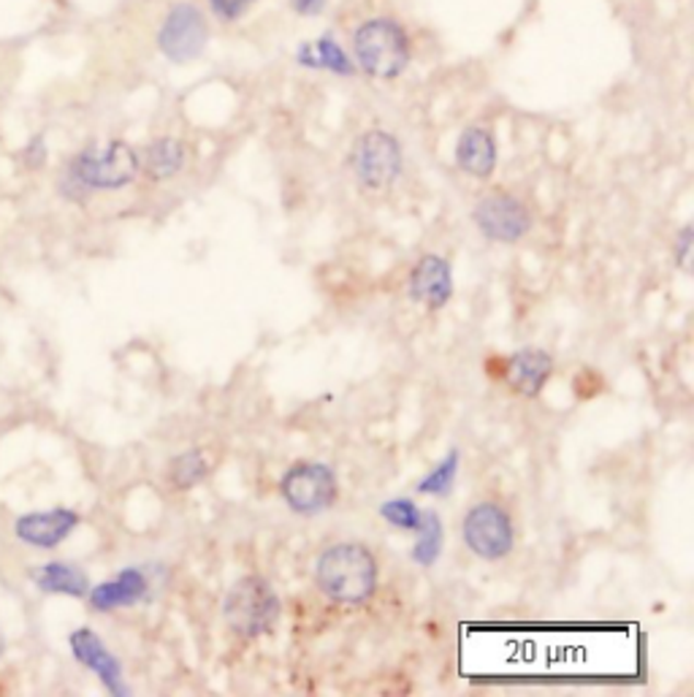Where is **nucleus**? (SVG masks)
Listing matches in <instances>:
<instances>
[{"mask_svg":"<svg viewBox=\"0 0 694 697\" xmlns=\"http://www.w3.org/2000/svg\"><path fill=\"white\" fill-rule=\"evenodd\" d=\"M380 565L369 545L340 541L324 548L315 562V587L334 605L361 609L377 594Z\"/></svg>","mask_w":694,"mask_h":697,"instance_id":"1","label":"nucleus"},{"mask_svg":"<svg viewBox=\"0 0 694 697\" xmlns=\"http://www.w3.org/2000/svg\"><path fill=\"white\" fill-rule=\"evenodd\" d=\"M139 177V153L131 144L106 142L84 147L77 157H71L63 177V190L69 199L95 193V190H122L137 182Z\"/></svg>","mask_w":694,"mask_h":697,"instance_id":"2","label":"nucleus"},{"mask_svg":"<svg viewBox=\"0 0 694 697\" xmlns=\"http://www.w3.org/2000/svg\"><path fill=\"white\" fill-rule=\"evenodd\" d=\"M282 605L272 583L263 576H242L228 589L223 603L225 627L242 640H258L278 627Z\"/></svg>","mask_w":694,"mask_h":697,"instance_id":"3","label":"nucleus"},{"mask_svg":"<svg viewBox=\"0 0 694 697\" xmlns=\"http://www.w3.org/2000/svg\"><path fill=\"white\" fill-rule=\"evenodd\" d=\"M355 63L375 79H397L410 66V38L399 22L375 16L355 27Z\"/></svg>","mask_w":694,"mask_h":697,"instance_id":"4","label":"nucleus"},{"mask_svg":"<svg viewBox=\"0 0 694 697\" xmlns=\"http://www.w3.org/2000/svg\"><path fill=\"white\" fill-rule=\"evenodd\" d=\"M350 168H353L355 182L366 193H386L397 185L404 168V153L402 144L393 133L383 131V128H372V131L361 133L350 153Z\"/></svg>","mask_w":694,"mask_h":697,"instance_id":"5","label":"nucleus"},{"mask_svg":"<svg viewBox=\"0 0 694 697\" xmlns=\"http://www.w3.org/2000/svg\"><path fill=\"white\" fill-rule=\"evenodd\" d=\"M280 497L293 513L313 519L340 503V481L329 464L296 462L282 472Z\"/></svg>","mask_w":694,"mask_h":697,"instance_id":"6","label":"nucleus"},{"mask_svg":"<svg viewBox=\"0 0 694 697\" xmlns=\"http://www.w3.org/2000/svg\"><path fill=\"white\" fill-rule=\"evenodd\" d=\"M472 223H475L478 232L486 236L489 241H496V245H518V241L527 239L529 232H532L534 217L527 201L518 199L510 190L494 188L475 201V206H472Z\"/></svg>","mask_w":694,"mask_h":697,"instance_id":"7","label":"nucleus"},{"mask_svg":"<svg viewBox=\"0 0 694 697\" xmlns=\"http://www.w3.org/2000/svg\"><path fill=\"white\" fill-rule=\"evenodd\" d=\"M461 541L483 562H499L516 548V524L499 503H475L461 521Z\"/></svg>","mask_w":694,"mask_h":697,"instance_id":"8","label":"nucleus"},{"mask_svg":"<svg viewBox=\"0 0 694 697\" xmlns=\"http://www.w3.org/2000/svg\"><path fill=\"white\" fill-rule=\"evenodd\" d=\"M207 42L209 25L199 5L177 3L168 9L161 31H157V49L172 63H190V60L201 58L207 49Z\"/></svg>","mask_w":694,"mask_h":697,"instance_id":"9","label":"nucleus"},{"mask_svg":"<svg viewBox=\"0 0 694 697\" xmlns=\"http://www.w3.org/2000/svg\"><path fill=\"white\" fill-rule=\"evenodd\" d=\"M499 369H491L496 380L510 393L524 399H534L543 393L549 380L554 378V358L543 347H521L518 353L499 358Z\"/></svg>","mask_w":694,"mask_h":697,"instance_id":"10","label":"nucleus"},{"mask_svg":"<svg viewBox=\"0 0 694 697\" xmlns=\"http://www.w3.org/2000/svg\"><path fill=\"white\" fill-rule=\"evenodd\" d=\"M71 654L79 665L87 668L90 673L98 676V682L104 684V689L115 697H128L131 687L126 682V673H122V662L117 660L109 651V646L104 643L98 633H93L90 627H79L69 635Z\"/></svg>","mask_w":694,"mask_h":697,"instance_id":"11","label":"nucleus"},{"mask_svg":"<svg viewBox=\"0 0 694 697\" xmlns=\"http://www.w3.org/2000/svg\"><path fill=\"white\" fill-rule=\"evenodd\" d=\"M408 296L428 312H439L454 299V269L437 252H423L408 274Z\"/></svg>","mask_w":694,"mask_h":697,"instance_id":"12","label":"nucleus"},{"mask_svg":"<svg viewBox=\"0 0 694 697\" xmlns=\"http://www.w3.org/2000/svg\"><path fill=\"white\" fill-rule=\"evenodd\" d=\"M79 513L69 508H52V510H36V513H25L14 521L16 541L33 545V548L52 551L58 548L66 537L79 527Z\"/></svg>","mask_w":694,"mask_h":697,"instance_id":"13","label":"nucleus"},{"mask_svg":"<svg viewBox=\"0 0 694 697\" xmlns=\"http://www.w3.org/2000/svg\"><path fill=\"white\" fill-rule=\"evenodd\" d=\"M150 594V578L141 567H126L109 581L90 587L87 603L95 614H111L120 609H133Z\"/></svg>","mask_w":694,"mask_h":697,"instance_id":"14","label":"nucleus"},{"mask_svg":"<svg viewBox=\"0 0 694 697\" xmlns=\"http://www.w3.org/2000/svg\"><path fill=\"white\" fill-rule=\"evenodd\" d=\"M456 166L475 179H489L496 172V139L489 128L467 126L456 142Z\"/></svg>","mask_w":694,"mask_h":697,"instance_id":"15","label":"nucleus"},{"mask_svg":"<svg viewBox=\"0 0 694 697\" xmlns=\"http://www.w3.org/2000/svg\"><path fill=\"white\" fill-rule=\"evenodd\" d=\"M31 578L44 594H63V598L82 600L90 592L87 572L79 565H73V562H44V565L33 567Z\"/></svg>","mask_w":694,"mask_h":697,"instance_id":"16","label":"nucleus"},{"mask_svg":"<svg viewBox=\"0 0 694 697\" xmlns=\"http://www.w3.org/2000/svg\"><path fill=\"white\" fill-rule=\"evenodd\" d=\"M188 163V150L179 139L163 137L146 144L139 153V174H144L152 182H166L174 179Z\"/></svg>","mask_w":694,"mask_h":697,"instance_id":"17","label":"nucleus"},{"mask_svg":"<svg viewBox=\"0 0 694 697\" xmlns=\"http://www.w3.org/2000/svg\"><path fill=\"white\" fill-rule=\"evenodd\" d=\"M217 466V459L204 446L188 448L179 457H174L166 466V486L172 492H190V488L201 486L212 470Z\"/></svg>","mask_w":694,"mask_h":697,"instance_id":"18","label":"nucleus"},{"mask_svg":"<svg viewBox=\"0 0 694 697\" xmlns=\"http://www.w3.org/2000/svg\"><path fill=\"white\" fill-rule=\"evenodd\" d=\"M415 535H417L415 545L413 551H410L415 565L421 567L437 565L439 554H443V543H445V527L437 510H421V524H417Z\"/></svg>","mask_w":694,"mask_h":697,"instance_id":"19","label":"nucleus"},{"mask_svg":"<svg viewBox=\"0 0 694 697\" xmlns=\"http://www.w3.org/2000/svg\"><path fill=\"white\" fill-rule=\"evenodd\" d=\"M456 475H459V451L450 448L443 462L434 466L426 477L417 481L415 492L428 494V497H448L456 486Z\"/></svg>","mask_w":694,"mask_h":697,"instance_id":"20","label":"nucleus"},{"mask_svg":"<svg viewBox=\"0 0 694 697\" xmlns=\"http://www.w3.org/2000/svg\"><path fill=\"white\" fill-rule=\"evenodd\" d=\"M315 49V60H318V71L326 69L337 76H353L355 66L350 60V55L345 52L340 42L334 36H320L318 42L313 44Z\"/></svg>","mask_w":694,"mask_h":697,"instance_id":"21","label":"nucleus"},{"mask_svg":"<svg viewBox=\"0 0 694 697\" xmlns=\"http://www.w3.org/2000/svg\"><path fill=\"white\" fill-rule=\"evenodd\" d=\"M380 516L402 532H415L421 524V508L410 497H393L380 505Z\"/></svg>","mask_w":694,"mask_h":697,"instance_id":"22","label":"nucleus"},{"mask_svg":"<svg viewBox=\"0 0 694 697\" xmlns=\"http://www.w3.org/2000/svg\"><path fill=\"white\" fill-rule=\"evenodd\" d=\"M692 247H694V228L684 226L679 236L673 239V258L679 263V269L692 272Z\"/></svg>","mask_w":694,"mask_h":697,"instance_id":"23","label":"nucleus"},{"mask_svg":"<svg viewBox=\"0 0 694 697\" xmlns=\"http://www.w3.org/2000/svg\"><path fill=\"white\" fill-rule=\"evenodd\" d=\"M252 3H256V0H209V5H212L214 14H217L220 20H225V22H234V20H239V16H245L247 11H250Z\"/></svg>","mask_w":694,"mask_h":697,"instance_id":"24","label":"nucleus"},{"mask_svg":"<svg viewBox=\"0 0 694 697\" xmlns=\"http://www.w3.org/2000/svg\"><path fill=\"white\" fill-rule=\"evenodd\" d=\"M27 166L31 168H42L44 161H47V144H44V137H36L25 150Z\"/></svg>","mask_w":694,"mask_h":697,"instance_id":"25","label":"nucleus"},{"mask_svg":"<svg viewBox=\"0 0 694 697\" xmlns=\"http://www.w3.org/2000/svg\"><path fill=\"white\" fill-rule=\"evenodd\" d=\"M324 5L326 0H291V9L302 16H318Z\"/></svg>","mask_w":694,"mask_h":697,"instance_id":"26","label":"nucleus"},{"mask_svg":"<svg viewBox=\"0 0 694 697\" xmlns=\"http://www.w3.org/2000/svg\"><path fill=\"white\" fill-rule=\"evenodd\" d=\"M296 60H298V63H302V66H307V69L318 71V60H315L313 44H302V47H298V52H296Z\"/></svg>","mask_w":694,"mask_h":697,"instance_id":"27","label":"nucleus"},{"mask_svg":"<svg viewBox=\"0 0 694 697\" xmlns=\"http://www.w3.org/2000/svg\"><path fill=\"white\" fill-rule=\"evenodd\" d=\"M3 651H5V640H3V633H0V657H3Z\"/></svg>","mask_w":694,"mask_h":697,"instance_id":"28","label":"nucleus"}]
</instances>
